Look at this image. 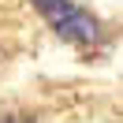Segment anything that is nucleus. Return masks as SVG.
<instances>
[{
    "instance_id": "f257e3e1",
    "label": "nucleus",
    "mask_w": 123,
    "mask_h": 123,
    "mask_svg": "<svg viewBox=\"0 0 123 123\" xmlns=\"http://www.w3.org/2000/svg\"><path fill=\"white\" fill-rule=\"evenodd\" d=\"M34 8H37L41 19H45L63 41H71V45L93 49L105 37V34H101V23L90 11H82L78 4H71V0H34Z\"/></svg>"
},
{
    "instance_id": "f03ea898",
    "label": "nucleus",
    "mask_w": 123,
    "mask_h": 123,
    "mask_svg": "<svg viewBox=\"0 0 123 123\" xmlns=\"http://www.w3.org/2000/svg\"><path fill=\"white\" fill-rule=\"evenodd\" d=\"M4 123H26V119H4Z\"/></svg>"
}]
</instances>
